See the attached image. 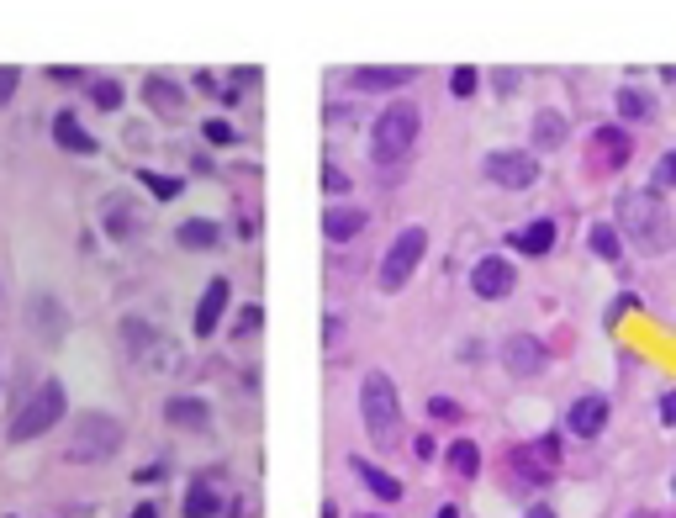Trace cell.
I'll use <instances>...</instances> for the list:
<instances>
[{
	"label": "cell",
	"instance_id": "obj_1",
	"mask_svg": "<svg viewBox=\"0 0 676 518\" xmlns=\"http://www.w3.org/2000/svg\"><path fill=\"white\" fill-rule=\"evenodd\" d=\"M618 238H629L634 249H645V254H661L676 244V222L666 212V201L655 196V191H629L624 201H618Z\"/></svg>",
	"mask_w": 676,
	"mask_h": 518
},
{
	"label": "cell",
	"instance_id": "obj_2",
	"mask_svg": "<svg viewBox=\"0 0 676 518\" xmlns=\"http://www.w3.org/2000/svg\"><path fill=\"white\" fill-rule=\"evenodd\" d=\"M360 413H365V429L381 450H397L402 444V397L391 386L386 370H370L360 381Z\"/></svg>",
	"mask_w": 676,
	"mask_h": 518
},
{
	"label": "cell",
	"instance_id": "obj_3",
	"mask_svg": "<svg viewBox=\"0 0 676 518\" xmlns=\"http://www.w3.org/2000/svg\"><path fill=\"white\" fill-rule=\"evenodd\" d=\"M418 143V106L412 101H391L370 127V159L375 164H402Z\"/></svg>",
	"mask_w": 676,
	"mask_h": 518
},
{
	"label": "cell",
	"instance_id": "obj_4",
	"mask_svg": "<svg viewBox=\"0 0 676 518\" xmlns=\"http://www.w3.org/2000/svg\"><path fill=\"white\" fill-rule=\"evenodd\" d=\"M64 407H69L64 381H43L22 407H16V418H11V444H27V439H37V434H48L53 423L64 418Z\"/></svg>",
	"mask_w": 676,
	"mask_h": 518
},
{
	"label": "cell",
	"instance_id": "obj_5",
	"mask_svg": "<svg viewBox=\"0 0 676 518\" xmlns=\"http://www.w3.org/2000/svg\"><path fill=\"white\" fill-rule=\"evenodd\" d=\"M122 418H111V413H80L74 418V434H69V460H111L122 450Z\"/></svg>",
	"mask_w": 676,
	"mask_h": 518
},
{
	"label": "cell",
	"instance_id": "obj_6",
	"mask_svg": "<svg viewBox=\"0 0 676 518\" xmlns=\"http://www.w3.org/2000/svg\"><path fill=\"white\" fill-rule=\"evenodd\" d=\"M423 249H428V233L423 228H402L391 238V249L381 259V291H402L412 281V270L423 265Z\"/></svg>",
	"mask_w": 676,
	"mask_h": 518
},
{
	"label": "cell",
	"instance_id": "obj_7",
	"mask_svg": "<svg viewBox=\"0 0 676 518\" xmlns=\"http://www.w3.org/2000/svg\"><path fill=\"white\" fill-rule=\"evenodd\" d=\"M481 175L502 185V191H529L539 180V159L534 154H518V148H497V154L481 159Z\"/></svg>",
	"mask_w": 676,
	"mask_h": 518
},
{
	"label": "cell",
	"instance_id": "obj_8",
	"mask_svg": "<svg viewBox=\"0 0 676 518\" xmlns=\"http://www.w3.org/2000/svg\"><path fill=\"white\" fill-rule=\"evenodd\" d=\"M629 154H634V138L624 133V127H613V122H603L592 133V148H587V164L597 175H613V170H624L629 164Z\"/></svg>",
	"mask_w": 676,
	"mask_h": 518
},
{
	"label": "cell",
	"instance_id": "obj_9",
	"mask_svg": "<svg viewBox=\"0 0 676 518\" xmlns=\"http://www.w3.org/2000/svg\"><path fill=\"white\" fill-rule=\"evenodd\" d=\"M555 460H560V439L555 434H544L534 439L529 450H513V471L529 481V487H550V476H555Z\"/></svg>",
	"mask_w": 676,
	"mask_h": 518
},
{
	"label": "cell",
	"instance_id": "obj_10",
	"mask_svg": "<svg viewBox=\"0 0 676 518\" xmlns=\"http://www.w3.org/2000/svg\"><path fill=\"white\" fill-rule=\"evenodd\" d=\"M502 365L513 370L518 381H529V376H539V370L550 365V355H544V344L534 339V333H513V339L502 344Z\"/></svg>",
	"mask_w": 676,
	"mask_h": 518
},
{
	"label": "cell",
	"instance_id": "obj_11",
	"mask_svg": "<svg viewBox=\"0 0 676 518\" xmlns=\"http://www.w3.org/2000/svg\"><path fill=\"white\" fill-rule=\"evenodd\" d=\"M418 80V69L412 64H365V69H349V85L354 90H402V85H412Z\"/></svg>",
	"mask_w": 676,
	"mask_h": 518
},
{
	"label": "cell",
	"instance_id": "obj_12",
	"mask_svg": "<svg viewBox=\"0 0 676 518\" xmlns=\"http://www.w3.org/2000/svg\"><path fill=\"white\" fill-rule=\"evenodd\" d=\"M471 291H476V296H486V302L507 296V291H513V265H507L502 254H486L481 265L471 270Z\"/></svg>",
	"mask_w": 676,
	"mask_h": 518
},
{
	"label": "cell",
	"instance_id": "obj_13",
	"mask_svg": "<svg viewBox=\"0 0 676 518\" xmlns=\"http://www.w3.org/2000/svg\"><path fill=\"white\" fill-rule=\"evenodd\" d=\"M603 423H608V397H581L571 407L566 429H571V439H597V434H603Z\"/></svg>",
	"mask_w": 676,
	"mask_h": 518
},
{
	"label": "cell",
	"instance_id": "obj_14",
	"mask_svg": "<svg viewBox=\"0 0 676 518\" xmlns=\"http://www.w3.org/2000/svg\"><path fill=\"white\" fill-rule=\"evenodd\" d=\"M228 296H233V291H228V281H222V275L201 291V307H196V333H201V339H206V333H217L222 312H228Z\"/></svg>",
	"mask_w": 676,
	"mask_h": 518
},
{
	"label": "cell",
	"instance_id": "obj_15",
	"mask_svg": "<svg viewBox=\"0 0 676 518\" xmlns=\"http://www.w3.org/2000/svg\"><path fill=\"white\" fill-rule=\"evenodd\" d=\"M513 249L518 254H550L555 249V222L534 217V222H523V228H513Z\"/></svg>",
	"mask_w": 676,
	"mask_h": 518
},
{
	"label": "cell",
	"instance_id": "obj_16",
	"mask_svg": "<svg viewBox=\"0 0 676 518\" xmlns=\"http://www.w3.org/2000/svg\"><path fill=\"white\" fill-rule=\"evenodd\" d=\"M349 466H354V476H360V481H365V487H370L375 497H381V503H402V481H397V476H386L381 466H370L365 455H354Z\"/></svg>",
	"mask_w": 676,
	"mask_h": 518
},
{
	"label": "cell",
	"instance_id": "obj_17",
	"mask_svg": "<svg viewBox=\"0 0 676 518\" xmlns=\"http://www.w3.org/2000/svg\"><path fill=\"white\" fill-rule=\"evenodd\" d=\"M53 138H59V148H69V154H96V138L80 127L74 111H59V117H53Z\"/></svg>",
	"mask_w": 676,
	"mask_h": 518
},
{
	"label": "cell",
	"instance_id": "obj_18",
	"mask_svg": "<svg viewBox=\"0 0 676 518\" xmlns=\"http://www.w3.org/2000/svg\"><path fill=\"white\" fill-rule=\"evenodd\" d=\"M323 233H328V244H344V238L365 233V212L360 207H328L323 212Z\"/></svg>",
	"mask_w": 676,
	"mask_h": 518
},
{
	"label": "cell",
	"instance_id": "obj_19",
	"mask_svg": "<svg viewBox=\"0 0 676 518\" xmlns=\"http://www.w3.org/2000/svg\"><path fill=\"white\" fill-rule=\"evenodd\" d=\"M143 96L154 101V111H159V117H180L185 90H180L175 80H164V74H148V80H143Z\"/></svg>",
	"mask_w": 676,
	"mask_h": 518
},
{
	"label": "cell",
	"instance_id": "obj_20",
	"mask_svg": "<svg viewBox=\"0 0 676 518\" xmlns=\"http://www.w3.org/2000/svg\"><path fill=\"white\" fill-rule=\"evenodd\" d=\"M534 143L539 148H566L571 143V127L560 111H534Z\"/></svg>",
	"mask_w": 676,
	"mask_h": 518
},
{
	"label": "cell",
	"instance_id": "obj_21",
	"mask_svg": "<svg viewBox=\"0 0 676 518\" xmlns=\"http://www.w3.org/2000/svg\"><path fill=\"white\" fill-rule=\"evenodd\" d=\"M164 418L169 423H180V429H206V402H196V397H169V407H164Z\"/></svg>",
	"mask_w": 676,
	"mask_h": 518
},
{
	"label": "cell",
	"instance_id": "obj_22",
	"mask_svg": "<svg viewBox=\"0 0 676 518\" xmlns=\"http://www.w3.org/2000/svg\"><path fill=\"white\" fill-rule=\"evenodd\" d=\"M180 244L185 249H212L217 244V222H206V217H191V222H180Z\"/></svg>",
	"mask_w": 676,
	"mask_h": 518
},
{
	"label": "cell",
	"instance_id": "obj_23",
	"mask_svg": "<svg viewBox=\"0 0 676 518\" xmlns=\"http://www.w3.org/2000/svg\"><path fill=\"white\" fill-rule=\"evenodd\" d=\"M217 492L212 487H206V481H196V487L191 492H185V518H217Z\"/></svg>",
	"mask_w": 676,
	"mask_h": 518
},
{
	"label": "cell",
	"instance_id": "obj_24",
	"mask_svg": "<svg viewBox=\"0 0 676 518\" xmlns=\"http://www.w3.org/2000/svg\"><path fill=\"white\" fill-rule=\"evenodd\" d=\"M449 466H455L460 476H476V471H481V450H476V439H455V444H449Z\"/></svg>",
	"mask_w": 676,
	"mask_h": 518
},
{
	"label": "cell",
	"instance_id": "obj_25",
	"mask_svg": "<svg viewBox=\"0 0 676 518\" xmlns=\"http://www.w3.org/2000/svg\"><path fill=\"white\" fill-rule=\"evenodd\" d=\"M592 254L597 259H608V265H618V254H624V238H618V228H592Z\"/></svg>",
	"mask_w": 676,
	"mask_h": 518
},
{
	"label": "cell",
	"instance_id": "obj_26",
	"mask_svg": "<svg viewBox=\"0 0 676 518\" xmlns=\"http://www.w3.org/2000/svg\"><path fill=\"white\" fill-rule=\"evenodd\" d=\"M122 333H127V344L138 349L133 360H148V349H164V339H159V333H154V328H143L138 318H127V328H122Z\"/></svg>",
	"mask_w": 676,
	"mask_h": 518
},
{
	"label": "cell",
	"instance_id": "obj_27",
	"mask_svg": "<svg viewBox=\"0 0 676 518\" xmlns=\"http://www.w3.org/2000/svg\"><path fill=\"white\" fill-rule=\"evenodd\" d=\"M666 185H676V148H671V154H661V159H655V170H650V185H645V191H655V196H661Z\"/></svg>",
	"mask_w": 676,
	"mask_h": 518
},
{
	"label": "cell",
	"instance_id": "obj_28",
	"mask_svg": "<svg viewBox=\"0 0 676 518\" xmlns=\"http://www.w3.org/2000/svg\"><path fill=\"white\" fill-rule=\"evenodd\" d=\"M476 85H481V69H471V64H460L455 74H449V96H476Z\"/></svg>",
	"mask_w": 676,
	"mask_h": 518
},
{
	"label": "cell",
	"instance_id": "obj_29",
	"mask_svg": "<svg viewBox=\"0 0 676 518\" xmlns=\"http://www.w3.org/2000/svg\"><path fill=\"white\" fill-rule=\"evenodd\" d=\"M138 180H143L159 201H175V196H180V185H185V180H175V175H154V170H143Z\"/></svg>",
	"mask_w": 676,
	"mask_h": 518
},
{
	"label": "cell",
	"instance_id": "obj_30",
	"mask_svg": "<svg viewBox=\"0 0 676 518\" xmlns=\"http://www.w3.org/2000/svg\"><path fill=\"white\" fill-rule=\"evenodd\" d=\"M618 111H624V117H650V96H645V90H634V85H624V90H618Z\"/></svg>",
	"mask_w": 676,
	"mask_h": 518
},
{
	"label": "cell",
	"instance_id": "obj_31",
	"mask_svg": "<svg viewBox=\"0 0 676 518\" xmlns=\"http://www.w3.org/2000/svg\"><path fill=\"white\" fill-rule=\"evenodd\" d=\"M90 96H96L101 111H117V106H122V85H117V80H96V90H90Z\"/></svg>",
	"mask_w": 676,
	"mask_h": 518
},
{
	"label": "cell",
	"instance_id": "obj_32",
	"mask_svg": "<svg viewBox=\"0 0 676 518\" xmlns=\"http://www.w3.org/2000/svg\"><path fill=\"white\" fill-rule=\"evenodd\" d=\"M201 133H206V143H217V148L238 143V138H233V127H228V122H217V117H212V122H201Z\"/></svg>",
	"mask_w": 676,
	"mask_h": 518
},
{
	"label": "cell",
	"instance_id": "obj_33",
	"mask_svg": "<svg viewBox=\"0 0 676 518\" xmlns=\"http://www.w3.org/2000/svg\"><path fill=\"white\" fill-rule=\"evenodd\" d=\"M16 85H22V69H16V64H0V106L16 96Z\"/></svg>",
	"mask_w": 676,
	"mask_h": 518
},
{
	"label": "cell",
	"instance_id": "obj_34",
	"mask_svg": "<svg viewBox=\"0 0 676 518\" xmlns=\"http://www.w3.org/2000/svg\"><path fill=\"white\" fill-rule=\"evenodd\" d=\"M323 191H333V196H338V191H349V175L338 170V164H323Z\"/></svg>",
	"mask_w": 676,
	"mask_h": 518
},
{
	"label": "cell",
	"instance_id": "obj_35",
	"mask_svg": "<svg viewBox=\"0 0 676 518\" xmlns=\"http://www.w3.org/2000/svg\"><path fill=\"white\" fill-rule=\"evenodd\" d=\"M428 413H434V418H460V407L444 402V397H434V402H428Z\"/></svg>",
	"mask_w": 676,
	"mask_h": 518
},
{
	"label": "cell",
	"instance_id": "obj_36",
	"mask_svg": "<svg viewBox=\"0 0 676 518\" xmlns=\"http://www.w3.org/2000/svg\"><path fill=\"white\" fill-rule=\"evenodd\" d=\"M497 90H518V69H497Z\"/></svg>",
	"mask_w": 676,
	"mask_h": 518
},
{
	"label": "cell",
	"instance_id": "obj_37",
	"mask_svg": "<svg viewBox=\"0 0 676 518\" xmlns=\"http://www.w3.org/2000/svg\"><path fill=\"white\" fill-rule=\"evenodd\" d=\"M661 423H676V392L661 397Z\"/></svg>",
	"mask_w": 676,
	"mask_h": 518
},
{
	"label": "cell",
	"instance_id": "obj_38",
	"mask_svg": "<svg viewBox=\"0 0 676 518\" xmlns=\"http://www.w3.org/2000/svg\"><path fill=\"white\" fill-rule=\"evenodd\" d=\"M48 74H53L59 85H74V80H80V69H64V64H59V69H48Z\"/></svg>",
	"mask_w": 676,
	"mask_h": 518
},
{
	"label": "cell",
	"instance_id": "obj_39",
	"mask_svg": "<svg viewBox=\"0 0 676 518\" xmlns=\"http://www.w3.org/2000/svg\"><path fill=\"white\" fill-rule=\"evenodd\" d=\"M133 518H159V508H154V503H143V508H133Z\"/></svg>",
	"mask_w": 676,
	"mask_h": 518
},
{
	"label": "cell",
	"instance_id": "obj_40",
	"mask_svg": "<svg viewBox=\"0 0 676 518\" xmlns=\"http://www.w3.org/2000/svg\"><path fill=\"white\" fill-rule=\"evenodd\" d=\"M529 518H555L550 508H529Z\"/></svg>",
	"mask_w": 676,
	"mask_h": 518
},
{
	"label": "cell",
	"instance_id": "obj_41",
	"mask_svg": "<svg viewBox=\"0 0 676 518\" xmlns=\"http://www.w3.org/2000/svg\"><path fill=\"white\" fill-rule=\"evenodd\" d=\"M434 518H460V513H455V508H439V513H434Z\"/></svg>",
	"mask_w": 676,
	"mask_h": 518
},
{
	"label": "cell",
	"instance_id": "obj_42",
	"mask_svg": "<svg viewBox=\"0 0 676 518\" xmlns=\"http://www.w3.org/2000/svg\"><path fill=\"white\" fill-rule=\"evenodd\" d=\"M370 518H381V513H370Z\"/></svg>",
	"mask_w": 676,
	"mask_h": 518
}]
</instances>
